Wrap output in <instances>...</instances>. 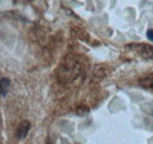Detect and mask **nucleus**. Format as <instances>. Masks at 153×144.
<instances>
[{"mask_svg": "<svg viewBox=\"0 0 153 144\" xmlns=\"http://www.w3.org/2000/svg\"><path fill=\"white\" fill-rule=\"evenodd\" d=\"M81 65L74 56H66L58 70V79L60 83L70 84L79 77Z\"/></svg>", "mask_w": 153, "mask_h": 144, "instance_id": "1", "label": "nucleus"}, {"mask_svg": "<svg viewBox=\"0 0 153 144\" xmlns=\"http://www.w3.org/2000/svg\"><path fill=\"white\" fill-rule=\"evenodd\" d=\"M134 46H135V51L143 58H153V46L145 45V44H139Z\"/></svg>", "mask_w": 153, "mask_h": 144, "instance_id": "2", "label": "nucleus"}, {"mask_svg": "<svg viewBox=\"0 0 153 144\" xmlns=\"http://www.w3.org/2000/svg\"><path fill=\"white\" fill-rule=\"evenodd\" d=\"M30 129H31L30 122H27V121L22 122V123L19 125V128H18V131H17V136H18V138H19V140H24V138L27 136Z\"/></svg>", "mask_w": 153, "mask_h": 144, "instance_id": "3", "label": "nucleus"}, {"mask_svg": "<svg viewBox=\"0 0 153 144\" xmlns=\"http://www.w3.org/2000/svg\"><path fill=\"white\" fill-rule=\"evenodd\" d=\"M11 88V82L8 78H1L0 79V96H6Z\"/></svg>", "mask_w": 153, "mask_h": 144, "instance_id": "4", "label": "nucleus"}, {"mask_svg": "<svg viewBox=\"0 0 153 144\" xmlns=\"http://www.w3.org/2000/svg\"><path fill=\"white\" fill-rule=\"evenodd\" d=\"M146 36H147V38H149L151 41H153V30H149L147 33H146Z\"/></svg>", "mask_w": 153, "mask_h": 144, "instance_id": "5", "label": "nucleus"}]
</instances>
